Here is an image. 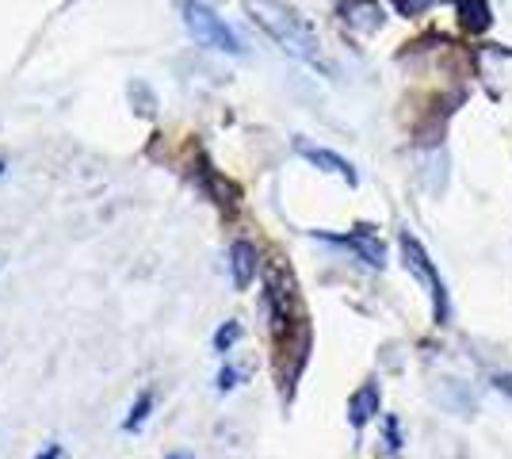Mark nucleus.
<instances>
[{
    "instance_id": "f257e3e1",
    "label": "nucleus",
    "mask_w": 512,
    "mask_h": 459,
    "mask_svg": "<svg viewBox=\"0 0 512 459\" xmlns=\"http://www.w3.org/2000/svg\"><path fill=\"white\" fill-rule=\"evenodd\" d=\"M249 12H253V20L276 39L287 54H295L302 62H310V66H318L321 54H318V39H314V31L299 20V16H291V12H283L276 4H268V0H249Z\"/></svg>"
},
{
    "instance_id": "f03ea898",
    "label": "nucleus",
    "mask_w": 512,
    "mask_h": 459,
    "mask_svg": "<svg viewBox=\"0 0 512 459\" xmlns=\"http://www.w3.org/2000/svg\"><path fill=\"white\" fill-rule=\"evenodd\" d=\"M184 23H188V31L195 35V43L222 50V54H241L245 50L241 39L222 23V16H214L211 8H203V4H184Z\"/></svg>"
},
{
    "instance_id": "7ed1b4c3",
    "label": "nucleus",
    "mask_w": 512,
    "mask_h": 459,
    "mask_svg": "<svg viewBox=\"0 0 512 459\" xmlns=\"http://www.w3.org/2000/svg\"><path fill=\"white\" fill-rule=\"evenodd\" d=\"M402 253H406L409 272L428 287V295H432V303H436V318L444 322V318H448V291H444V284H440V276H436V268H432V261H428V253L409 238V234H402Z\"/></svg>"
},
{
    "instance_id": "20e7f679",
    "label": "nucleus",
    "mask_w": 512,
    "mask_h": 459,
    "mask_svg": "<svg viewBox=\"0 0 512 459\" xmlns=\"http://www.w3.org/2000/svg\"><path fill=\"white\" fill-rule=\"evenodd\" d=\"M230 268H234V287L237 291H245V287L256 280V268H260L256 245H249V241H234V249H230Z\"/></svg>"
},
{
    "instance_id": "39448f33",
    "label": "nucleus",
    "mask_w": 512,
    "mask_h": 459,
    "mask_svg": "<svg viewBox=\"0 0 512 459\" xmlns=\"http://www.w3.org/2000/svg\"><path fill=\"white\" fill-rule=\"evenodd\" d=\"M341 12L344 23H352L356 31H379L383 27V8L375 0H348Z\"/></svg>"
},
{
    "instance_id": "423d86ee",
    "label": "nucleus",
    "mask_w": 512,
    "mask_h": 459,
    "mask_svg": "<svg viewBox=\"0 0 512 459\" xmlns=\"http://www.w3.org/2000/svg\"><path fill=\"white\" fill-rule=\"evenodd\" d=\"M375 414H379V387L367 383V387H360V391L352 394V402H348V421H352L356 429H363Z\"/></svg>"
},
{
    "instance_id": "0eeeda50",
    "label": "nucleus",
    "mask_w": 512,
    "mask_h": 459,
    "mask_svg": "<svg viewBox=\"0 0 512 459\" xmlns=\"http://www.w3.org/2000/svg\"><path fill=\"white\" fill-rule=\"evenodd\" d=\"M299 150L306 161H314V165H321L325 173H337L341 180H348V184H356V173H352V165L348 161H341L337 153H329V150H314V146H306V142H299Z\"/></svg>"
},
{
    "instance_id": "6e6552de",
    "label": "nucleus",
    "mask_w": 512,
    "mask_h": 459,
    "mask_svg": "<svg viewBox=\"0 0 512 459\" xmlns=\"http://www.w3.org/2000/svg\"><path fill=\"white\" fill-rule=\"evenodd\" d=\"M356 253H360L367 264H375V268H383L386 264V249H383V241L375 238V234H367V230H356L352 238H344Z\"/></svg>"
},
{
    "instance_id": "1a4fd4ad",
    "label": "nucleus",
    "mask_w": 512,
    "mask_h": 459,
    "mask_svg": "<svg viewBox=\"0 0 512 459\" xmlns=\"http://www.w3.org/2000/svg\"><path fill=\"white\" fill-rule=\"evenodd\" d=\"M150 410H153V394L146 391L142 398H138V402H134V406H130V417L123 421V429H127V433L142 429V425H146V417H150Z\"/></svg>"
},
{
    "instance_id": "9d476101",
    "label": "nucleus",
    "mask_w": 512,
    "mask_h": 459,
    "mask_svg": "<svg viewBox=\"0 0 512 459\" xmlns=\"http://www.w3.org/2000/svg\"><path fill=\"white\" fill-rule=\"evenodd\" d=\"M237 333H241V329H237V322H230V326H222L218 333H214V349H218V352L230 349V345L237 341Z\"/></svg>"
},
{
    "instance_id": "9b49d317",
    "label": "nucleus",
    "mask_w": 512,
    "mask_h": 459,
    "mask_svg": "<svg viewBox=\"0 0 512 459\" xmlns=\"http://www.w3.org/2000/svg\"><path fill=\"white\" fill-rule=\"evenodd\" d=\"M394 4H398V12H402V16H421L425 8L440 4V0H394Z\"/></svg>"
},
{
    "instance_id": "f8f14e48",
    "label": "nucleus",
    "mask_w": 512,
    "mask_h": 459,
    "mask_svg": "<svg viewBox=\"0 0 512 459\" xmlns=\"http://www.w3.org/2000/svg\"><path fill=\"white\" fill-rule=\"evenodd\" d=\"M234 379H237V372H234V368H226V372L218 375V391H234V387H237Z\"/></svg>"
},
{
    "instance_id": "ddd939ff",
    "label": "nucleus",
    "mask_w": 512,
    "mask_h": 459,
    "mask_svg": "<svg viewBox=\"0 0 512 459\" xmlns=\"http://www.w3.org/2000/svg\"><path fill=\"white\" fill-rule=\"evenodd\" d=\"M39 459H62V444H46V452Z\"/></svg>"
},
{
    "instance_id": "4468645a",
    "label": "nucleus",
    "mask_w": 512,
    "mask_h": 459,
    "mask_svg": "<svg viewBox=\"0 0 512 459\" xmlns=\"http://www.w3.org/2000/svg\"><path fill=\"white\" fill-rule=\"evenodd\" d=\"M0 173H4V165H0Z\"/></svg>"
},
{
    "instance_id": "2eb2a0df",
    "label": "nucleus",
    "mask_w": 512,
    "mask_h": 459,
    "mask_svg": "<svg viewBox=\"0 0 512 459\" xmlns=\"http://www.w3.org/2000/svg\"><path fill=\"white\" fill-rule=\"evenodd\" d=\"M180 459H184V456H180Z\"/></svg>"
}]
</instances>
